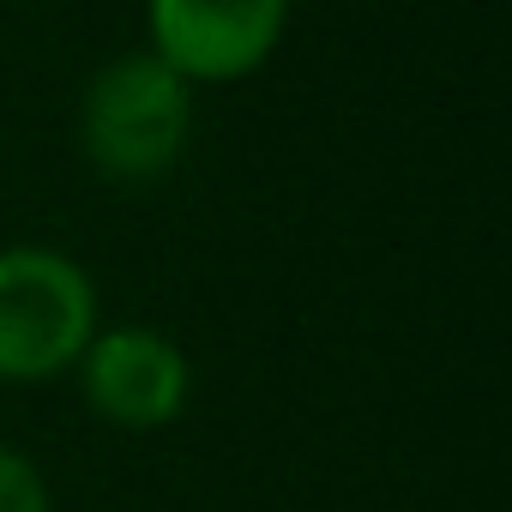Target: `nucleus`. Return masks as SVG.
<instances>
[{
	"label": "nucleus",
	"mask_w": 512,
	"mask_h": 512,
	"mask_svg": "<svg viewBox=\"0 0 512 512\" xmlns=\"http://www.w3.org/2000/svg\"><path fill=\"white\" fill-rule=\"evenodd\" d=\"M290 0H145L151 55L193 91L253 79L284 43Z\"/></svg>",
	"instance_id": "7ed1b4c3"
},
{
	"label": "nucleus",
	"mask_w": 512,
	"mask_h": 512,
	"mask_svg": "<svg viewBox=\"0 0 512 512\" xmlns=\"http://www.w3.org/2000/svg\"><path fill=\"white\" fill-rule=\"evenodd\" d=\"M79 380H85V404L109 428L145 434V428H169L187 410L193 362L175 338L151 326H97V338L79 356Z\"/></svg>",
	"instance_id": "20e7f679"
},
{
	"label": "nucleus",
	"mask_w": 512,
	"mask_h": 512,
	"mask_svg": "<svg viewBox=\"0 0 512 512\" xmlns=\"http://www.w3.org/2000/svg\"><path fill=\"white\" fill-rule=\"evenodd\" d=\"M79 145L103 181H163L193 145V85L151 49L103 61L79 97Z\"/></svg>",
	"instance_id": "f257e3e1"
},
{
	"label": "nucleus",
	"mask_w": 512,
	"mask_h": 512,
	"mask_svg": "<svg viewBox=\"0 0 512 512\" xmlns=\"http://www.w3.org/2000/svg\"><path fill=\"white\" fill-rule=\"evenodd\" d=\"M97 284L61 247H0V380L43 386L79 368L97 338Z\"/></svg>",
	"instance_id": "f03ea898"
},
{
	"label": "nucleus",
	"mask_w": 512,
	"mask_h": 512,
	"mask_svg": "<svg viewBox=\"0 0 512 512\" xmlns=\"http://www.w3.org/2000/svg\"><path fill=\"white\" fill-rule=\"evenodd\" d=\"M0 512H55L43 470L19 446H0Z\"/></svg>",
	"instance_id": "39448f33"
}]
</instances>
